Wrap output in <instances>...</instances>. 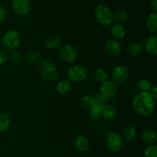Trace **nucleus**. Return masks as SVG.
<instances>
[{
	"instance_id": "2f4dec72",
	"label": "nucleus",
	"mask_w": 157,
	"mask_h": 157,
	"mask_svg": "<svg viewBox=\"0 0 157 157\" xmlns=\"http://www.w3.org/2000/svg\"><path fill=\"white\" fill-rule=\"evenodd\" d=\"M150 91H151V92H150L151 93L152 96H153V99L156 100L157 99V87H156V86H153V87H152L151 90Z\"/></svg>"
},
{
	"instance_id": "423d86ee",
	"label": "nucleus",
	"mask_w": 157,
	"mask_h": 157,
	"mask_svg": "<svg viewBox=\"0 0 157 157\" xmlns=\"http://www.w3.org/2000/svg\"><path fill=\"white\" fill-rule=\"evenodd\" d=\"M106 145L109 150L111 152H117L122 148L123 139L121 135L117 132H107Z\"/></svg>"
},
{
	"instance_id": "c85d7f7f",
	"label": "nucleus",
	"mask_w": 157,
	"mask_h": 157,
	"mask_svg": "<svg viewBox=\"0 0 157 157\" xmlns=\"http://www.w3.org/2000/svg\"><path fill=\"white\" fill-rule=\"evenodd\" d=\"M9 58H10L11 62H12L18 63L21 61V55L19 51L16 50V49H13L9 55Z\"/></svg>"
},
{
	"instance_id": "f03ea898",
	"label": "nucleus",
	"mask_w": 157,
	"mask_h": 157,
	"mask_svg": "<svg viewBox=\"0 0 157 157\" xmlns=\"http://www.w3.org/2000/svg\"><path fill=\"white\" fill-rule=\"evenodd\" d=\"M38 73L47 81H55L58 77V69L50 60H42L38 66Z\"/></svg>"
},
{
	"instance_id": "f257e3e1",
	"label": "nucleus",
	"mask_w": 157,
	"mask_h": 157,
	"mask_svg": "<svg viewBox=\"0 0 157 157\" xmlns=\"http://www.w3.org/2000/svg\"><path fill=\"white\" fill-rule=\"evenodd\" d=\"M133 106L139 115L150 116L154 111L155 99L150 92H140L133 97Z\"/></svg>"
},
{
	"instance_id": "6e6552de",
	"label": "nucleus",
	"mask_w": 157,
	"mask_h": 157,
	"mask_svg": "<svg viewBox=\"0 0 157 157\" xmlns=\"http://www.w3.org/2000/svg\"><path fill=\"white\" fill-rule=\"evenodd\" d=\"M59 55L66 62L72 63L78 58V51L71 45L65 44L60 47Z\"/></svg>"
},
{
	"instance_id": "7ed1b4c3",
	"label": "nucleus",
	"mask_w": 157,
	"mask_h": 157,
	"mask_svg": "<svg viewBox=\"0 0 157 157\" xmlns=\"http://www.w3.org/2000/svg\"><path fill=\"white\" fill-rule=\"evenodd\" d=\"M94 18L97 22L102 26H110L114 21L113 12L104 5H99L95 8Z\"/></svg>"
},
{
	"instance_id": "f3484780",
	"label": "nucleus",
	"mask_w": 157,
	"mask_h": 157,
	"mask_svg": "<svg viewBox=\"0 0 157 157\" xmlns=\"http://www.w3.org/2000/svg\"><path fill=\"white\" fill-rule=\"evenodd\" d=\"M75 146L77 150L84 152L89 147V141L84 135H79L75 140Z\"/></svg>"
},
{
	"instance_id": "b1692460",
	"label": "nucleus",
	"mask_w": 157,
	"mask_h": 157,
	"mask_svg": "<svg viewBox=\"0 0 157 157\" xmlns=\"http://www.w3.org/2000/svg\"><path fill=\"white\" fill-rule=\"evenodd\" d=\"M94 77L96 80L103 83V82L107 80L108 74H107V72L104 68H98L94 72Z\"/></svg>"
},
{
	"instance_id": "9b49d317",
	"label": "nucleus",
	"mask_w": 157,
	"mask_h": 157,
	"mask_svg": "<svg viewBox=\"0 0 157 157\" xmlns=\"http://www.w3.org/2000/svg\"><path fill=\"white\" fill-rule=\"evenodd\" d=\"M106 49L108 54L112 56H117L121 53L122 46L117 39L112 38L110 39L106 44Z\"/></svg>"
},
{
	"instance_id": "6ab92c4d",
	"label": "nucleus",
	"mask_w": 157,
	"mask_h": 157,
	"mask_svg": "<svg viewBox=\"0 0 157 157\" xmlns=\"http://www.w3.org/2000/svg\"><path fill=\"white\" fill-rule=\"evenodd\" d=\"M143 141L147 143H155L157 141V133L155 130L153 129H147L142 132Z\"/></svg>"
},
{
	"instance_id": "393cba45",
	"label": "nucleus",
	"mask_w": 157,
	"mask_h": 157,
	"mask_svg": "<svg viewBox=\"0 0 157 157\" xmlns=\"http://www.w3.org/2000/svg\"><path fill=\"white\" fill-rule=\"evenodd\" d=\"M152 87H153L152 83L147 78H143L138 82V88L141 92H150Z\"/></svg>"
},
{
	"instance_id": "39448f33",
	"label": "nucleus",
	"mask_w": 157,
	"mask_h": 157,
	"mask_svg": "<svg viewBox=\"0 0 157 157\" xmlns=\"http://www.w3.org/2000/svg\"><path fill=\"white\" fill-rule=\"evenodd\" d=\"M117 86L113 81H106L103 82L100 87V94L101 98L104 99V102L112 100L117 93Z\"/></svg>"
},
{
	"instance_id": "f8f14e48",
	"label": "nucleus",
	"mask_w": 157,
	"mask_h": 157,
	"mask_svg": "<svg viewBox=\"0 0 157 157\" xmlns=\"http://www.w3.org/2000/svg\"><path fill=\"white\" fill-rule=\"evenodd\" d=\"M156 42H157V35L156 34L151 35L147 39L145 42V49L149 54L152 55H157V49H156Z\"/></svg>"
},
{
	"instance_id": "2eb2a0df",
	"label": "nucleus",
	"mask_w": 157,
	"mask_h": 157,
	"mask_svg": "<svg viewBox=\"0 0 157 157\" xmlns=\"http://www.w3.org/2000/svg\"><path fill=\"white\" fill-rule=\"evenodd\" d=\"M44 44L48 49H57L61 44V38L57 35H49L44 40Z\"/></svg>"
},
{
	"instance_id": "20e7f679",
	"label": "nucleus",
	"mask_w": 157,
	"mask_h": 157,
	"mask_svg": "<svg viewBox=\"0 0 157 157\" xmlns=\"http://www.w3.org/2000/svg\"><path fill=\"white\" fill-rule=\"evenodd\" d=\"M21 39V35L18 31L15 29H10L2 35V44L6 49L12 51L19 46Z\"/></svg>"
},
{
	"instance_id": "a878e982",
	"label": "nucleus",
	"mask_w": 157,
	"mask_h": 157,
	"mask_svg": "<svg viewBox=\"0 0 157 157\" xmlns=\"http://www.w3.org/2000/svg\"><path fill=\"white\" fill-rule=\"evenodd\" d=\"M81 103L83 106H84V107L90 109L95 103L94 97L90 95H84V96H82V98H81Z\"/></svg>"
},
{
	"instance_id": "cd10ccee",
	"label": "nucleus",
	"mask_w": 157,
	"mask_h": 157,
	"mask_svg": "<svg viewBox=\"0 0 157 157\" xmlns=\"http://www.w3.org/2000/svg\"><path fill=\"white\" fill-rule=\"evenodd\" d=\"M145 157H157V146L156 145H150L147 146L144 151Z\"/></svg>"
},
{
	"instance_id": "a211bd4d",
	"label": "nucleus",
	"mask_w": 157,
	"mask_h": 157,
	"mask_svg": "<svg viewBox=\"0 0 157 157\" xmlns=\"http://www.w3.org/2000/svg\"><path fill=\"white\" fill-rule=\"evenodd\" d=\"M136 129L134 126H128L124 129L122 132V136L125 141L131 142L136 138Z\"/></svg>"
},
{
	"instance_id": "bb28decb",
	"label": "nucleus",
	"mask_w": 157,
	"mask_h": 157,
	"mask_svg": "<svg viewBox=\"0 0 157 157\" xmlns=\"http://www.w3.org/2000/svg\"><path fill=\"white\" fill-rule=\"evenodd\" d=\"M114 19L117 22H124L128 18V13L125 10H118L115 14H113Z\"/></svg>"
},
{
	"instance_id": "9d476101",
	"label": "nucleus",
	"mask_w": 157,
	"mask_h": 157,
	"mask_svg": "<svg viewBox=\"0 0 157 157\" xmlns=\"http://www.w3.org/2000/svg\"><path fill=\"white\" fill-rule=\"evenodd\" d=\"M31 5L30 0H12V10L19 15H25L30 12Z\"/></svg>"
},
{
	"instance_id": "ddd939ff",
	"label": "nucleus",
	"mask_w": 157,
	"mask_h": 157,
	"mask_svg": "<svg viewBox=\"0 0 157 157\" xmlns=\"http://www.w3.org/2000/svg\"><path fill=\"white\" fill-rule=\"evenodd\" d=\"M111 35L115 39H121L123 38L126 35V31L123 25L120 22L113 23L110 29Z\"/></svg>"
},
{
	"instance_id": "aec40b11",
	"label": "nucleus",
	"mask_w": 157,
	"mask_h": 157,
	"mask_svg": "<svg viewBox=\"0 0 157 157\" xmlns=\"http://www.w3.org/2000/svg\"><path fill=\"white\" fill-rule=\"evenodd\" d=\"M11 125V119L9 114L6 112L0 113V132H6Z\"/></svg>"
},
{
	"instance_id": "c756f323",
	"label": "nucleus",
	"mask_w": 157,
	"mask_h": 157,
	"mask_svg": "<svg viewBox=\"0 0 157 157\" xmlns=\"http://www.w3.org/2000/svg\"><path fill=\"white\" fill-rule=\"evenodd\" d=\"M9 59V54L5 49H0V65L6 63Z\"/></svg>"
},
{
	"instance_id": "4be33fe9",
	"label": "nucleus",
	"mask_w": 157,
	"mask_h": 157,
	"mask_svg": "<svg viewBox=\"0 0 157 157\" xmlns=\"http://www.w3.org/2000/svg\"><path fill=\"white\" fill-rule=\"evenodd\" d=\"M71 85L69 80L64 79L60 81L57 85V91L59 92L60 94H66L71 90Z\"/></svg>"
},
{
	"instance_id": "473e14b6",
	"label": "nucleus",
	"mask_w": 157,
	"mask_h": 157,
	"mask_svg": "<svg viewBox=\"0 0 157 157\" xmlns=\"http://www.w3.org/2000/svg\"><path fill=\"white\" fill-rule=\"evenodd\" d=\"M150 4L155 12L157 11V0H150Z\"/></svg>"
},
{
	"instance_id": "0eeeda50",
	"label": "nucleus",
	"mask_w": 157,
	"mask_h": 157,
	"mask_svg": "<svg viewBox=\"0 0 157 157\" xmlns=\"http://www.w3.org/2000/svg\"><path fill=\"white\" fill-rule=\"evenodd\" d=\"M67 77L71 81L75 83H81L87 78V71L84 66H71L67 71Z\"/></svg>"
},
{
	"instance_id": "1a4fd4ad",
	"label": "nucleus",
	"mask_w": 157,
	"mask_h": 157,
	"mask_svg": "<svg viewBox=\"0 0 157 157\" xmlns=\"http://www.w3.org/2000/svg\"><path fill=\"white\" fill-rule=\"evenodd\" d=\"M129 69L125 66H117L113 69L112 72V81L114 83H123L129 77Z\"/></svg>"
},
{
	"instance_id": "7c9ffc66",
	"label": "nucleus",
	"mask_w": 157,
	"mask_h": 157,
	"mask_svg": "<svg viewBox=\"0 0 157 157\" xmlns=\"http://www.w3.org/2000/svg\"><path fill=\"white\" fill-rule=\"evenodd\" d=\"M6 16H7L6 9L4 7H2V6H0V23L2 22L6 19Z\"/></svg>"
},
{
	"instance_id": "5701e85b",
	"label": "nucleus",
	"mask_w": 157,
	"mask_h": 157,
	"mask_svg": "<svg viewBox=\"0 0 157 157\" xmlns=\"http://www.w3.org/2000/svg\"><path fill=\"white\" fill-rule=\"evenodd\" d=\"M26 58H27L28 62H29L36 63L41 61L42 55H41V52H38V51L32 50L28 52L27 55H26Z\"/></svg>"
},
{
	"instance_id": "4468645a",
	"label": "nucleus",
	"mask_w": 157,
	"mask_h": 157,
	"mask_svg": "<svg viewBox=\"0 0 157 157\" xmlns=\"http://www.w3.org/2000/svg\"><path fill=\"white\" fill-rule=\"evenodd\" d=\"M117 109L115 106L112 104L104 105L101 112V115L106 119H111L117 115Z\"/></svg>"
},
{
	"instance_id": "412c9836",
	"label": "nucleus",
	"mask_w": 157,
	"mask_h": 157,
	"mask_svg": "<svg viewBox=\"0 0 157 157\" xmlns=\"http://www.w3.org/2000/svg\"><path fill=\"white\" fill-rule=\"evenodd\" d=\"M143 51V46L139 42H133L127 48V52L131 56H137Z\"/></svg>"
},
{
	"instance_id": "dca6fc26",
	"label": "nucleus",
	"mask_w": 157,
	"mask_h": 157,
	"mask_svg": "<svg viewBox=\"0 0 157 157\" xmlns=\"http://www.w3.org/2000/svg\"><path fill=\"white\" fill-rule=\"evenodd\" d=\"M146 26L148 31L151 33H156L157 32V14L153 12L148 15L146 22Z\"/></svg>"
}]
</instances>
